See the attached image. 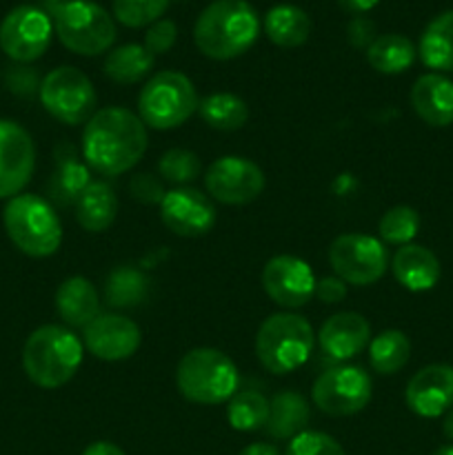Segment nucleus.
I'll use <instances>...</instances> for the list:
<instances>
[{"mask_svg":"<svg viewBox=\"0 0 453 455\" xmlns=\"http://www.w3.org/2000/svg\"><path fill=\"white\" fill-rule=\"evenodd\" d=\"M149 136L140 116L124 107H105L89 118L83 132V158L102 176H120L145 156Z\"/></svg>","mask_w":453,"mask_h":455,"instance_id":"1","label":"nucleus"},{"mask_svg":"<svg viewBox=\"0 0 453 455\" xmlns=\"http://www.w3.org/2000/svg\"><path fill=\"white\" fill-rule=\"evenodd\" d=\"M260 34V16L247 0H213L194 27L200 52L213 60H231L253 47Z\"/></svg>","mask_w":453,"mask_h":455,"instance_id":"2","label":"nucleus"},{"mask_svg":"<svg viewBox=\"0 0 453 455\" xmlns=\"http://www.w3.org/2000/svg\"><path fill=\"white\" fill-rule=\"evenodd\" d=\"M83 364V342L67 327H38L22 347V367L27 378L40 389L67 385Z\"/></svg>","mask_w":453,"mask_h":455,"instance_id":"3","label":"nucleus"},{"mask_svg":"<svg viewBox=\"0 0 453 455\" xmlns=\"http://www.w3.org/2000/svg\"><path fill=\"white\" fill-rule=\"evenodd\" d=\"M176 385L189 403L222 404L238 394L240 373L226 354L211 347H198L178 363Z\"/></svg>","mask_w":453,"mask_h":455,"instance_id":"4","label":"nucleus"},{"mask_svg":"<svg viewBox=\"0 0 453 455\" xmlns=\"http://www.w3.org/2000/svg\"><path fill=\"white\" fill-rule=\"evenodd\" d=\"M3 222L9 240L25 256H53L62 243V225L56 209L49 200L36 194H18L9 198Z\"/></svg>","mask_w":453,"mask_h":455,"instance_id":"5","label":"nucleus"},{"mask_svg":"<svg viewBox=\"0 0 453 455\" xmlns=\"http://www.w3.org/2000/svg\"><path fill=\"white\" fill-rule=\"evenodd\" d=\"M314 345V329L302 315L274 314L258 329L256 355L266 371L284 376L311 358Z\"/></svg>","mask_w":453,"mask_h":455,"instance_id":"6","label":"nucleus"},{"mask_svg":"<svg viewBox=\"0 0 453 455\" xmlns=\"http://www.w3.org/2000/svg\"><path fill=\"white\" fill-rule=\"evenodd\" d=\"M52 22L60 43L80 56H100L115 43L114 18L93 0L53 4Z\"/></svg>","mask_w":453,"mask_h":455,"instance_id":"7","label":"nucleus"},{"mask_svg":"<svg viewBox=\"0 0 453 455\" xmlns=\"http://www.w3.org/2000/svg\"><path fill=\"white\" fill-rule=\"evenodd\" d=\"M200 98L194 83L182 71H158L147 80L138 96V116L142 123L158 132L180 127L198 111Z\"/></svg>","mask_w":453,"mask_h":455,"instance_id":"8","label":"nucleus"},{"mask_svg":"<svg viewBox=\"0 0 453 455\" xmlns=\"http://www.w3.org/2000/svg\"><path fill=\"white\" fill-rule=\"evenodd\" d=\"M40 102L49 116L62 124H83L89 123L96 114L98 96L89 76L76 67H58L49 71L40 83Z\"/></svg>","mask_w":453,"mask_h":455,"instance_id":"9","label":"nucleus"},{"mask_svg":"<svg viewBox=\"0 0 453 455\" xmlns=\"http://www.w3.org/2000/svg\"><path fill=\"white\" fill-rule=\"evenodd\" d=\"M333 274L354 287H367L386 274L389 253L382 240L367 234L338 235L329 247Z\"/></svg>","mask_w":453,"mask_h":455,"instance_id":"10","label":"nucleus"},{"mask_svg":"<svg viewBox=\"0 0 453 455\" xmlns=\"http://www.w3.org/2000/svg\"><path fill=\"white\" fill-rule=\"evenodd\" d=\"M315 407L333 418H346L360 413L371 400V378L362 367L342 364L327 369L315 378L311 387Z\"/></svg>","mask_w":453,"mask_h":455,"instance_id":"11","label":"nucleus"},{"mask_svg":"<svg viewBox=\"0 0 453 455\" xmlns=\"http://www.w3.org/2000/svg\"><path fill=\"white\" fill-rule=\"evenodd\" d=\"M53 34V22L43 9L20 4L12 9L0 22V49L12 60L34 62L49 49Z\"/></svg>","mask_w":453,"mask_h":455,"instance_id":"12","label":"nucleus"},{"mask_svg":"<svg viewBox=\"0 0 453 455\" xmlns=\"http://www.w3.org/2000/svg\"><path fill=\"white\" fill-rule=\"evenodd\" d=\"M204 187L209 196L222 204L240 207L249 204L265 189V172L240 156H222L209 164L204 173Z\"/></svg>","mask_w":453,"mask_h":455,"instance_id":"13","label":"nucleus"},{"mask_svg":"<svg viewBox=\"0 0 453 455\" xmlns=\"http://www.w3.org/2000/svg\"><path fill=\"white\" fill-rule=\"evenodd\" d=\"M36 167V147L27 129L0 120V198H13L29 185Z\"/></svg>","mask_w":453,"mask_h":455,"instance_id":"14","label":"nucleus"},{"mask_svg":"<svg viewBox=\"0 0 453 455\" xmlns=\"http://www.w3.org/2000/svg\"><path fill=\"white\" fill-rule=\"evenodd\" d=\"M262 287L275 305L298 309L315 296V275L302 258L274 256L262 269Z\"/></svg>","mask_w":453,"mask_h":455,"instance_id":"15","label":"nucleus"},{"mask_svg":"<svg viewBox=\"0 0 453 455\" xmlns=\"http://www.w3.org/2000/svg\"><path fill=\"white\" fill-rule=\"evenodd\" d=\"M164 227L182 238H198L216 225V207L207 194L194 187H178L167 191L160 204Z\"/></svg>","mask_w":453,"mask_h":455,"instance_id":"16","label":"nucleus"},{"mask_svg":"<svg viewBox=\"0 0 453 455\" xmlns=\"http://www.w3.org/2000/svg\"><path fill=\"white\" fill-rule=\"evenodd\" d=\"M140 342V327L120 314H100L84 327V347L93 358L105 363L131 358Z\"/></svg>","mask_w":453,"mask_h":455,"instance_id":"17","label":"nucleus"},{"mask_svg":"<svg viewBox=\"0 0 453 455\" xmlns=\"http://www.w3.org/2000/svg\"><path fill=\"white\" fill-rule=\"evenodd\" d=\"M407 407L420 418H438L453 407V367L429 364L409 380Z\"/></svg>","mask_w":453,"mask_h":455,"instance_id":"18","label":"nucleus"},{"mask_svg":"<svg viewBox=\"0 0 453 455\" xmlns=\"http://www.w3.org/2000/svg\"><path fill=\"white\" fill-rule=\"evenodd\" d=\"M318 342L333 360H351L362 354L371 342V324L355 311H340L324 320L318 331Z\"/></svg>","mask_w":453,"mask_h":455,"instance_id":"19","label":"nucleus"},{"mask_svg":"<svg viewBox=\"0 0 453 455\" xmlns=\"http://www.w3.org/2000/svg\"><path fill=\"white\" fill-rule=\"evenodd\" d=\"M53 156H56V169L47 180L49 203L60 209L76 207V200L91 182L87 163L69 142H60Z\"/></svg>","mask_w":453,"mask_h":455,"instance_id":"20","label":"nucleus"},{"mask_svg":"<svg viewBox=\"0 0 453 455\" xmlns=\"http://www.w3.org/2000/svg\"><path fill=\"white\" fill-rule=\"evenodd\" d=\"M411 105L422 123L449 127L453 123V83L442 74H425L411 89Z\"/></svg>","mask_w":453,"mask_h":455,"instance_id":"21","label":"nucleus"},{"mask_svg":"<svg viewBox=\"0 0 453 455\" xmlns=\"http://www.w3.org/2000/svg\"><path fill=\"white\" fill-rule=\"evenodd\" d=\"M395 280L409 291H429L438 284L440 260L431 249L422 244H404L395 251L393 262H391Z\"/></svg>","mask_w":453,"mask_h":455,"instance_id":"22","label":"nucleus"},{"mask_svg":"<svg viewBox=\"0 0 453 455\" xmlns=\"http://www.w3.org/2000/svg\"><path fill=\"white\" fill-rule=\"evenodd\" d=\"M56 311L69 327L84 329L100 315V293L91 280L71 275L58 287Z\"/></svg>","mask_w":453,"mask_h":455,"instance_id":"23","label":"nucleus"},{"mask_svg":"<svg viewBox=\"0 0 453 455\" xmlns=\"http://www.w3.org/2000/svg\"><path fill=\"white\" fill-rule=\"evenodd\" d=\"M76 220L84 231L102 234L109 229L118 216V196L105 180H91L87 189L76 200Z\"/></svg>","mask_w":453,"mask_h":455,"instance_id":"24","label":"nucleus"},{"mask_svg":"<svg viewBox=\"0 0 453 455\" xmlns=\"http://www.w3.org/2000/svg\"><path fill=\"white\" fill-rule=\"evenodd\" d=\"M309 418V403L300 394L280 391L269 400V420L265 429L274 440H293L298 434L306 431Z\"/></svg>","mask_w":453,"mask_h":455,"instance_id":"25","label":"nucleus"},{"mask_svg":"<svg viewBox=\"0 0 453 455\" xmlns=\"http://www.w3.org/2000/svg\"><path fill=\"white\" fill-rule=\"evenodd\" d=\"M265 34L274 44L284 49L300 47L309 40L311 18L296 4H275L265 16Z\"/></svg>","mask_w":453,"mask_h":455,"instance_id":"26","label":"nucleus"},{"mask_svg":"<svg viewBox=\"0 0 453 455\" xmlns=\"http://www.w3.org/2000/svg\"><path fill=\"white\" fill-rule=\"evenodd\" d=\"M417 52L429 69L453 71V9L440 13L426 25Z\"/></svg>","mask_w":453,"mask_h":455,"instance_id":"27","label":"nucleus"},{"mask_svg":"<svg viewBox=\"0 0 453 455\" xmlns=\"http://www.w3.org/2000/svg\"><path fill=\"white\" fill-rule=\"evenodd\" d=\"M154 53L145 44H120L107 53L105 74L118 84H136L154 69Z\"/></svg>","mask_w":453,"mask_h":455,"instance_id":"28","label":"nucleus"},{"mask_svg":"<svg viewBox=\"0 0 453 455\" xmlns=\"http://www.w3.org/2000/svg\"><path fill=\"white\" fill-rule=\"evenodd\" d=\"M367 60L380 74H402L416 60V47L407 36L385 34L373 40L367 49Z\"/></svg>","mask_w":453,"mask_h":455,"instance_id":"29","label":"nucleus"},{"mask_svg":"<svg viewBox=\"0 0 453 455\" xmlns=\"http://www.w3.org/2000/svg\"><path fill=\"white\" fill-rule=\"evenodd\" d=\"M149 296V278L133 267H118L107 275L105 300L114 309H136Z\"/></svg>","mask_w":453,"mask_h":455,"instance_id":"30","label":"nucleus"},{"mask_svg":"<svg viewBox=\"0 0 453 455\" xmlns=\"http://www.w3.org/2000/svg\"><path fill=\"white\" fill-rule=\"evenodd\" d=\"M198 114L204 123L218 132H235L242 129L249 120V107L235 93H211L203 98L198 105Z\"/></svg>","mask_w":453,"mask_h":455,"instance_id":"31","label":"nucleus"},{"mask_svg":"<svg viewBox=\"0 0 453 455\" xmlns=\"http://www.w3.org/2000/svg\"><path fill=\"white\" fill-rule=\"evenodd\" d=\"M411 355V342L398 329H386L369 342V363L373 371L382 376L398 373Z\"/></svg>","mask_w":453,"mask_h":455,"instance_id":"32","label":"nucleus"},{"mask_svg":"<svg viewBox=\"0 0 453 455\" xmlns=\"http://www.w3.org/2000/svg\"><path fill=\"white\" fill-rule=\"evenodd\" d=\"M226 420L235 431L265 429L269 420V400L258 391H238L229 400Z\"/></svg>","mask_w":453,"mask_h":455,"instance_id":"33","label":"nucleus"},{"mask_svg":"<svg viewBox=\"0 0 453 455\" xmlns=\"http://www.w3.org/2000/svg\"><path fill=\"white\" fill-rule=\"evenodd\" d=\"M417 231H420V216L413 207L409 204H398V207H391L385 216L380 218V225H378V234L380 240L386 244H411V240L416 238Z\"/></svg>","mask_w":453,"mask_h":455,"instance_id":"34","label":"nucleus"},{"mask_svg":"<svg viewBox=\"0 0 453 455\" xmlns=\"http://www.w3.org/2000/svg\"><path fill=\"white\" fill-rule=\"evenodd\" d=\"M203 172L200 158L189 149H169L160 156L158 173L163 180L173 182V185H189Z\"/></svg>","mask_w":453,"mask_h":455,"instance_id":"35","label":"nucleus"},{"mask_svg":"<svg viewBox=\"0 0 453 455\" xmlns=\"http://www.w3.org/2000/svg\"><path fill=\"white\" fill-rule=\"evenodd\" d=\"M169 7V0H114V16L120 25L138 27L154 25Z\"/></svg>","mask_w":453,"mask_h":455,"instance_id":"36","label":"nucleus"},{"mask_svg":"<svg viewBox=\"0 0 453 455\" xmlns=\"http://www.w3.org/2000/svg\"><path fill=\"white\" fill-rule=\"evenodd\" d=\"M284 455H346L338 440L322 431H302L289 443Z\"/></svg>","mask_w":453,"mask_h":455,"instance_id":"37","label":"nucleus"},{"mask_svg":"<svg viewBox=\"0 0 453 455\" xmlns=\"http://www.w3.org/2000/svg\"><path fill=\"white\" fill-rule=\"evenodd\" d=\"M129 194H131L133 200H138L142 204H163L167 191H164L160 178L145 172L131 176V180H129Z\"/></svg>","mask_w":453,"mask_h":455,"instance_id":"38","label":"nucleus"},{"mask_svg":"<svg viewBox=\"0 0 453 455\" xmlns=\"http://www.w3.org/2000/svg\"><path fill=\"white\" fill-rule=\"evenodd\" d=\"M178 38V27L173 20H155L145 34V47L154 56L169 52Z\"/></svg>","mask_w":453,"mask_h":455,"instance_id":"39","label":"nucleus"},{"mask_svg":"<svg viewBox=\"0 0 453 455\" xmlns=\"http://www.w3.org/2000/svg\"><path fill=\"white\" fill-rule=\"evenodd\" d=\"M4 83H7L9 92H13L16 96L34 98L36 93H40V83L43 80L29 67H9L7 76H4Z\"/></svg>","mask_w":453,"mask_h":455,"instance_id":"40","label":"nucleus"},{"mask_svg":"<svg viewBox=\"0 0 453 455\" xmlns=\"http://www.w3.org/2000/svg\"><path fill=\"white\" fill-rule=\"evenodd\" d=\"M346 38H349V43L354 44L355 49H369L373 44V40L378 38L376 25L364 16L354 18V20L349 22V27H346Z\"/></svg>","mask_w":453,"mask_h":455,"instance_id":"41","label":"nucleus"},{"mask_svg":"<svg viewBox=\"0 0 453 455\" xmlns=\"http://www.w3.org/2000/svg\"><path fill=\"white\" fill-rule=\"evenodd\" d=\"M315 296L324 302V305H338L346 298V283L338 275H327V278L315 283Z\"/></svg>","mask_w":453,"mask_h":455,"instance_id":"42","label":"nucleus"},{"mask_svg":"<svg viewBox=\"0 0 453 455\" xmlns=\"http://www.w3.org/2000/svg\"><path fill=\"white\" fill-rule=\"evenodd\" d=\"M83 455H127L120 447H115L114 443H93L84 449Z\"/></svg>","mask_w":453,"mask_h":455,"instance_id":"43","label":"nucleus"},{"mask_svg":"<svg viewBox=\"0 0 453 455\" xmlns=\"http://www.w3.org/2000/svg\"><path fill=\"white\" fill-rule=\"evenodd\" d=\"M338 3H340V7L345 9V12L364 13V12H369V9L376 7L380 0H338Z\"/></svg>","mask_w":453,"mask_h":455,"instance_id":"44","label":"nucleus"},{"mask_svg":"<svg viewBox=\"0 0 453 455\" xmlns=\"http://www.w3.org/2000/svg\"><path fill=\"white\" fill-rule=\"evenodd\" d=\"M238 455H280V451L269 443H253L244 447Z\"/></svg>","mask_w":453,"mask_h":455,"instance_id":"45","label":"nucleus"},{"mask_svg":"<svg viewBox=\"0 0 453 455\" xmlns=\"http://www.w3.org/2000/svg\"><path fill=\"white\" fill-rule=\"evenodd\" d=\"M442 429H444V434H447V438L453 440V407L447 411V418H444Z\"/></svg>","mask_w":453,"mask_h":455,"instance_id":"46","label":"nucleus"},{"mask_svg":"<svg viewBox=\"0 0 453 455\" xmlns=\"http://www.w3.org/2000/svg\"><path fill=\"white\" fill-rule=\"evenodd\" d=\"M433 455H453V444H451V447H442V449H438V451H435Z\"/></svg>","mask_w":453,"mask_h":455,"instance_id":"47","label":"nucleus"},{"mask_svg":"<svg viewBox=\"0 0 453 455\" xmlns=\"http://www.w3.org/2000/svg\"><path fill=\"white\" fill-rule=\"evenodd\" d=\"M44 3H47V4H52V7H53V4H60V3H65V0H44Z\"/></svg>","mask_w":453,"mask_h":455,"instance_id":"48","label":"nucleus"}]
</instances>
